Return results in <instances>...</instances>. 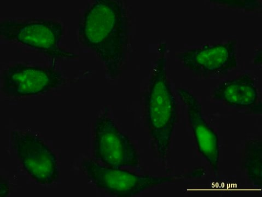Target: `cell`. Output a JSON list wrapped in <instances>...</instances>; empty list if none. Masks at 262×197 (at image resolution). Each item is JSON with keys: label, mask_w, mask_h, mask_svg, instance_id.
Returning <instances> with one entry per match:
<instances>
[{"label": "cell", "mask_w": 262, "mask_h": 197, "mask_svg": "<svg viewBox=\"0 0 262 197\" xmlns=\"http://www.w3.org/2000/svg\"><path fill=\"white\" fill-rule=\"evenodd\" d=\"M129 37L128 12L122 0H96L86 7L79 19V42L96 54L112 80L123 72Z\"/></svg>", "instance_id": "cell-1"}, {"label": "cell", "mask_w": 262, "mask_h": 197, "mask_svg": "<svg viewBox=\"0 0 262 197\" xmlns=\"http://www.w3.org/2000/svg\"><path fill=\"white\" fill-rule=\"evenodd\" d=\"M145 94L146 122L152 146L161 160L170 149L173 133L178 122L177 102L167 73V45L161 42Z\"/></svg>", "instance_id": "cell-2"}, {"label": "cell", "mask_w": 262, "mask_h": 197, "mask_svg": "<svg viewBox=\"0 0 262 197\" xmlns=\"http://www.w3.org/2000/svg\"><path fill=\"white\" fill-rule=\"evenodd\" d=\"M64 28L59 21L45 19H9L0 22L4 41L20 43L55 59H71L76 54L63 49L60 41Z\"/></svg>", "instance_id": "cell-3"}, {"label": "cell", "mask_w": 262, "mask_h": 197, "mask_svg": "<svg viewBox=\"0 0 262 197\" xmlns=\"http://www.w3.org/2000/svg\"><path fill=\"white\" fill-rule=\"evenodd\" d=\"M87 178L100 190L117 197H132L150 188L174 183L182 177L139 175L123 169L106 166L96 160L88 159L81 164Z\"/></svg>", "instance_id": "cell-4"}, {"label": "cell", "mask_w": 262, "mask_h": 197, "mask_svg": "<svg viewBox=\"0 0 262 197\" xmlns=\"http://www.w3.org/2000/svg\"><path fill=\"white\" fill-rule=\"evenodd\" d=\"M93 152L94 160L106 166L137 168L140 164L136 146L118 128L107 108L94 123Z\"/></svg>", "instance_id": "cell-5"}, {"label": "cell", "mask_w": 262, "mask_h": 197, "mask_svg": "<svg viewBox=\"0 0 262 197\" xmlns=\"http://www.w3.org/2000/svg\"><path fill=\"white\" fill-rule=\"evenodd\" d=\"M2 81V91L6 96L21 98L37 96L60 87L66 79L53 68L18 64L4 71Z\"/></svg>", "instance_id": "cell-6"}, {"label": "cell", "mask_w": 262, "mask_h": 197, "mask_svg": "<svg viewBox=\"0 0 262 197\" xmlns=\"http://www.w3.org/2000/svg\"><path fill=\"white\" fill-rule=\"evenodd\" d=\"M11 139L24 169L36 183L51 185L58 179L57 157L40 138L30 133L14 131Z\"/></svg>", "instance_id": "cell-7"}, {"label": "cell", "mask_w": 262, "mask_h": 197, "mask_svg": "<svg viewBox=\"0 0 262 197\" xmlns=\"http://www.w3.org/2000/svg\"><path fill=\"white\" fill-rule=\"evenodd\" d=\"M237 42L205 45L177 54L184 67L204 77L226 75L237 68Z\"/></svg>", "instance_id": "cell-8"}, {"label": "cell", "mask_w": 262, "mask_h": 197, "mask_svg": "<svg viewBox=\"0 0 262 197\" xmlns=\"http://www.w3.org/2000/svg\"><path fill=\"white\" fill-rule=\"evenodd\" d=\"M177 94L186 107L198 151L208 163L214 174H217L220 160L217 134L206 121L202 105L193 93L185 89L178 88Z\"/></svg>", "instance_id": "cell-9"}, {"label": "cell", "mask_w": 262, "mask_h": 197, "mask_svg": "<svg viewBox=\"0 0 262 197\" xmlns=\"http://www.w3.org/2000/svg\"><path fill=\"white\" fill-rule=\"evenodd\" d=\"M212 97L228 106L254 111L259 104V97L256 81L249 74H244L220 83Z\"/></svg>", "instance_id": "cell-10"}, {"label": "cell", "mask_w": 262, "mask_h": 197, "mask_svg": "<svg viewBox=\"0 0 262 197\" xmlns=\"http://www.w3.org/2000/svg\"><path fill=\"white\" fill-rule=\"evenodd\" d=\"M241 168L249 184L257 188L262 187V143L261 139L249 140L241 156Z\"/></svg>", "instance_id": "cell-11"}, {"label": "cell", "mask_w": 262, "mask_h": 197, "mask_svg": "<svg viewBox=\"0 0 262 197\" xmlns=\"http://www.w3.org/2000/svg\"><path fill=\"white\" fill-rule=\"evenodd\" d=\"M1 187H4V189H1V194L3 193L4 191H5L4 196H7L9 192V188L8 187L6 181H4V183H3L2 179L1 180Z\"/></svg>", "instance_id": "cell-12"}]
</instances>
